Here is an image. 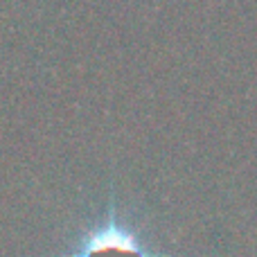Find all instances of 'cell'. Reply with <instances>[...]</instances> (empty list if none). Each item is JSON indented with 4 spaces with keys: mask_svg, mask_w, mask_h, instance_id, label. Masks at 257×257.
Here are the masks:
<instances>
[{
    "mask_svg": "<svg viewBox=\"0 0 257 257\" xmlns=\"http://www.w3.org/2000/svg\"><path fill=\"white\" fill-rule=\"evenodd\" d=\"M66 257H165L163 253H151L128 228L117 221H106L95 228L88 237L79 241Z\"/></svg>",
    "mask_w": 257,
    "mask_h": 257,
    "instance_id": "cell-1",
    "label": "cell"
}]
</instances>
